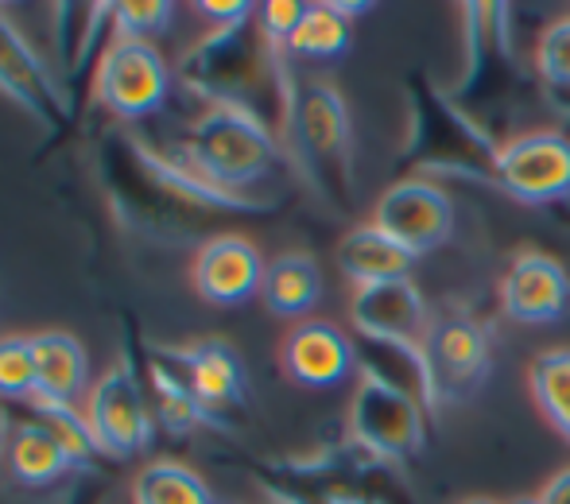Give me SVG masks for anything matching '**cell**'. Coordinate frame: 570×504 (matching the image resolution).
I'll return each instance as SVG.
<instances>
[{
	"mask_svg": "<svg viewBox=\"0 0 570 504\" xmlns=\"http://www.w3.org/2000/svg\"><path fill=\"white\" fill-rule=\"evenodd\" d=\"M101 182L117 218L156 241H195L226 218L268 214L264 202L214 187L187 164L148 148L132 132H114L101 144Z\"/></svg>",
	"mask_w": 570,
	"mask_h": 504,
	"instance_id": "1",
	"label": "cell"
},
{
	"mask_svg": "<svg viewBox=\"0 0 570 504\" xmlns=\"http://www.w3.org/2000/svg\"><path fill=\"white\" fill-rule=\"evenodd\" d=\"M179 78L206 106L240 109L284 140L299 82L287 67V51L272 43L256 20L214 28L198 39L183 59Z\"/></svg>",
	"mask_w": 570,
	"mask_h": 504,
	"instance_id": "2",
	"label": "cell"
},
{
	"mask_svg": "<svg viewBox=\"0 0 570 504\" xmlns=\"http://www.w3.org/2000/svg\"><path fill=\"white\" fill-rule=\"evenodd\" d=\"M407 140L400 151V171L412 179H478L493 182L497 148L501 144L485 132L473 117H465L428 75L407 78Z\"/></svg>",
	"mask_w": 570,
	"mask_h": 504,
	"instance_id": "3",
	"label": "cell"
},
{
	"mask_svg": "<svg viewBox=\"0 0 570 504\" xmlns=\"http://www.w3.org/2000/svg\"><path fill=\"white\" fill-rule=\"evenodd\" d=\"M284 148L292 151L295 167L323 202H331L334 210H350L357 190L353 187V121L350 106L331 82H299Z\"/></svg>",
	"mask_w": 570,
	"mask_h": 504,
	"instance_id": "4",
	"label": "cell"
},
{
	"mask_svg": "<svg viewBox=\"0 0 570 504\" xmlns=\"http://www.w3.org/2000/svg\"><path fill=\"white\" fill-rule=\"evenodd\" d=\"M175 159L198 171L214 187L245 195L248 187L272 179V171L284 159V140L264 121L240 113V109L206 106L183 132Z\"/></svg>",
	"mask_w": 570,
	"mask_h": 504,
	"instance_id": "5",
	"label": "cell"
},
{
	"mask_svg": "<svg viewBox=\"0 0 570 504\" xmlns=\"http://www.w3.org/2000/svg\"><path fill=\"white\" fill-rule=\"evenodd\" d=\"M465 62L451 98L465 117H473L485 128V109H497L509 101L517 86V55L509 39V4H465Z\"/></svg>",
	"mask_w": 570,
	"mask_h": 504,
	"instance_id": "6",
	"label": "cell"
},
{
	"mask_svg": "<svg viewBox=\"0 0 570 504\" xmlns=\"http://www.w3.org/2000/svg\"><path fill=\"white\" fill-rule=\"evenodd\" d=\"M428 412L431 407L400 384L361 369L345 427H350L353 443L365 446L368 454L384 462H404L423 454L428 446Z\"/></svg>",
	"mask_w": 570,
	"mask_h": 504,
	"instance_id": "7",
	"label": "cell"
},
{
	"mask_svg": "<svg viewBox=\"0 0 570 504\" xmlns=\"http://www.w3.org/2000/svg\"><path fill=\"white\" fill-rule=\"evenodd\" d=\"M423 365H428L431 404H465L485 388L493 369L489 330L465 310H443L431 318V330L423 338Z\"/></svg>",
	"mask_w": 570,
	"mask_h": 504,
	"instance_id": "8",
	"label": "cell"
},
{
	"mask_svg": "<svg viewBox=\"0 0 570 504\" xmlns=\"http://www.w3.org/2000/svg\"><path fill=\"white\" fill-rule=\"evenodd\" d=\"M493 182L520 206H551L570 198V136L559 128L504 136Z\"/></svg>",
	"mask_w": 570,
	"mask_h": 504,
	"instance_id": "9",
	"label": "cell"
},
{
	"mask_svg": "<svg viewBox=\"0 0 570 504\" xmlns=\"http://www.w3.org/2000/svg\"><path fill=\"white\" fill-rule=\"evenodd\" d=\"M171 93V70L156 43L140 39H109L98 70H94V98L120 121H140L164 109Z\"/></svg>",
	"mask_w": 570,
	"mask_h": 504,
	"instance_id": "10",
	"label": "cell"
},
{
	"mask_svg": "<svg viewBox=\"0 0 570 504\" xmlns=\"http://www.w3.org/2000/svg\"><path fill=\"white\" fill-rule=\"evenodd\" d=\"M454 221L458 214L451 195L443 190V182L412 179V175H400L373 206V226L384 229L415 260L443 249L454 237Z\"/></svg>",
	"mask_w": 570,
	"mask_h": 504,
	"instance_id": "11",
	"label": "cell"
},
{
	"mask_svg": "<svg viewBox=\"0 0 570 504\" xmlns=\"http://www.w3.org/2000/svg\"><path fill=\"white\" fill-rule=\"evenodd\" d=\"M86 423L98 443L101 458L128 462L151 443V415L144 407V392L128 365L106 369L86 392Z\"/></svg>",
	"mask_w": 570,
	"mask_h": 504,
	"instance_id": "12",
	"label": "cell"
},
{
	"mask_svg": "<svg viewBox=\"0 0 570 504\" xmlns=\"http://www.w3.org/2000/svg\"><path fill=\"white\" fill-rule=\"evenodd\" d=\"M0 93L28 109L51 136H62L70 128V106L59 82L36 47L4 16V8H0Z\"/></svg>",
	"mask_w": 570,
	"mask_h": 504,
	"instance_id": "13",
	"label": "cell"
},
{
	"mask_svg": "<svg viewBox=\"0 0 570 504\" xmlns=\"http://www.w3.org/2000/svg\"><path fill=\"white\" fill-rule=\"evenodd\" d=\"M431 310L415 279H392V284L357 287L350 299V323L361 342H384V346H415L431 330Z\"/></svg>",
	"mask_w": 570,
	"mask_h": 504,
	"instance_id": "14",
	"label": "cell"
},
{
	"mask_svg": "<svg viewBox=\"0 0 570 504\" xmlns=\"http://www.w3.org/2000/svg\"><path fill=\"white\" fill-rule=\"evenodd\" d=\"M264 268L268 260L248 237L222 229L198 245L195 260H190V284H195L198 299L210 307H240L253 295H261Z\"/></svg>",
	"mask_w": 570,
	"mask_h": 504,
	"instance_id": "15",
	"label": "cell"
},
{
	"mask_svg": "<svg viewBox=\"0 0 570 504\" xmlns=\"http://www.w3.org/2000/svg\"><path fill=\"white\" fill-rule=\"evenodd\" d=\"M570 307V276L556 256L520 249L501 276V310L520 326L559 323Z\"/></svg>",
	"mask_w": 570,
	"mask_h": 504,
	"instance_id": "16",
	"label": "cell"
},
{
	"mask_svg": "<svg viewBox=\"0 0 570 504\" xmlns=\"http://www.w3.org/2000/svg\"><path fill=\"white\" fill-rule=\"evenodd\" d=\"M279 365H284L287 381L315 392L338 388L353 373H361L353 338L342 326L326 323V318H307V323L292 326V334L284 338V349H279Z\"/></svg>",
	"mask_w": 570,
	"mask_h": 504,
	"instance_id": "17",
	"label": "cell"
},
{
	"mask_svg": "<svg viewBox=\"0 0 570 504\" xmlns=\"http://www.w3.org/2000/svg\"><path fill=\"white\" fill-rule=\"evenodd\" d=\"M183 369H187L190 392L203 404L206 415L233 412V407L245 404L248 377H245V362L229 342H195V346L179 349Z\"/></svg>",
	"mask_w": 570,
	"mask_h": 504,
	"instance_id": "18",
	"label": "cell"
},
{
	"mask_svg": "<svg viewBox=\"0 0 570 504\" xmlns=\"http://www.w3.org/2000/svg\"><path fill=\"white\" fill-rule=\"evenodd\" d=\"M31 354H36V377H39L36 399L75 407L90 392V357H86V346L75 334L67 330L31 334Z\"/></svg>",
	"mask_w": 570,
	"mask_h": 504,
	"instance_id": "19",
	"label": "cell"
},
{
	"mask_svg": "<svg viewBox=\"0 0 570 504\" xmlns=\"http://www.w3.org/2000/svg\"><path fill=\"white\" fill-rule=\"evenodd\" d=\"M0 458H4V470L12 474V482L28 485V490H43V485L62 482L70 470H78L75 458L67 454V446H62L39 419L12 423Z\"/></svg>",
	"mask_w": 570,
	"mask_h": 504,
	"instance_id": "20",
	"label": "cell"
},
{
	"mask_svg": "<svg viewBox=\"0 0 570 504\" xmlns=\"http://www.w3.org/2000/svg\"><path fill=\"white\" fill-rule=\"evenodd\" d=\"M338 268L345 271V279H353L357 287H373V284H392V279H412L415 256L407 249H400L384 229L368 226H353L338 245Z\"/></svg>",
	"mask_w": 570,
	"mask_h": 504,
	"instance_id": "21",
	"label": "cell"
},
{
	"mask_svg": "<svg viewBox=\"0 0 570 504\" xmlns=\"http://www.w3.org/2000/svg\"><path fill=\"white\" fill-rule=\"evenodd\" d=\"M261 299L276 318H303V323H307V315L318 307V299H323V271H318V260L307 253H279L276 260H268V268H264Z\"/></svg>",
	"mask_w": 570,
	"mask_h": 504,
	"instance_id": "22",
	"label": "cell"
},
{
	"mask_svg": "<svg viewBox=\"0 0 570 504\" xmlns=\"http://www.w3.org/2000/svg\"><path fill=\"white\" fill-rule=\"evenodd\" d=\"M148 381L156 388V399H159V419L167 423L171 435H187V431L203 427L210 415L203 412V404L195 399L190 392V381H187V369H183V357L167 349L159 362L148 365Z\"/></svg>",
	"mask_w": 570,
	"mask_h": 504,
	"instance_id": "23",
	"label": "cell"
},
{
	"mask_svg": "<svg viewBox=\"0 0 570 504\" xmlns=\"http://www.w3.org/2000/svg\"><path fill=\"white\" fill-rule=\"evenodd\" d=\"M350 39H353V20L338 4H307L295 36L287 39V55L311 62H331L350 51Z\"/></svg>",
	"mask_w": 570,
	"mask_h": 504,
	"instance_id": "24",
	"label": "cell"
},
{
	"mask_svg": "<svg viewBox=\"0 0 570 504\" xmlns=\"http://www.w3.org/2000/svg\"><path fill=\"white\" fill-rule=\"evenodd\" d=\"M132 504H214V493L190 466L156 458L136 474Z\"/></svg>",
	"mask_w": 570,
	"mask_h": 504,
	"instance_id": "25",
	"label": "cell"
},
{
	"mask_svg": "<svg viewBox=\"0 0 570 504\" xmlns=\"http://www.w3.org/2000/svg\"><path fill=\"white\" fill-rule=\"evenodd\" d=\"M528 384H532L535 407L570 443V349H548L535 357Z\"/></svg>",
	"mask_w": 570,
	"mask_h": 504,
	"instance_id": "26",
	"label": "cell"
},
{
	"mask_svg": "<svg viewBox=\"0 0 570 504\" xmlns=\"http://www.w3.org/2000/svg\"><path fill=\"white\" fill-rule=\"evenodd\" d=\"M55 28H59V55L70 78H78L82 62L90 59L98 43L101 23H114V4H59L55 8Z\"/></svg>",
	"mask_w": 570,
	"mask_h": 504,
	"instance_id": "27",
	"label": "cell"
},
{
	"mask_svg": "<svg viewBox=\"0 0 570 504\" xmlns=\"http://www.w3.org/2000/svg\"><path fill=\"white\" fill-rule=\"evenodd\" d=\"M31 407H36V419L67 446V454L75 458L78 470H90L94 462L101 458L98 443H94V435H90V423H86L82 412H75L70 404H47V399H31Z\"/></svg>",
	"mask_w": 570,
	"mask_h": 504,
	"instance_id": "28",
	"label": "cell"
},
{
	"mask_svg": "<svg viewBox=\"0 0 570 504\" xmlns=\"http://www.w3.org/2000/svg\"><path fill=\"white\" fill-rule=\"evenodd\" d=\"M36 392H39V377H36L31 338L8 334V338H0V399H23V404H31Z\"/></svg>",
	"mask_w": 570,
	"mask_h": 504,
	"instance_id": "29",
	"label": "cell"
},
{
	"mask_svg": "<svg viewBox=\"0 0 570 504\" xmlns=\"http://www.w3.org/2000/svg\"><path fill=\"white\" fill-rule=\"evenodd\" d=\"M535 70L551 90L570 93V16H559L535 39Z\"/></svg>",
	"mask_w": 570,
	"mask_h": 504,
	"instance_id": "30",
	"label": "cell"
},
{
	"mask_svg": "<svg viewBox=\"0 0 570 504\" xmlns=\"http://www.w3.org/2000/svg\"><path fill=\"white\" fill-rule=\"evenodd\" d=\"M175 8L167 0H125L114 4V39H140L151 43L159 31H167Z\"/></svg>",
	"mask_w": 570,
	"mask_h": 504,
	"instance_id": "31",
	"label": "cell"
},
{
	"mask_svg": "<svg viewBox=\"0 0 570 504\" xmlns=\"http://www.w3.org/2000/svg\"><path fill=\"white\" fill-rule=\"evenodd\" d=\"M303 12H307V4H299V0H272V4L256 8V23H261V31L272 39V43L287 51V39L295 36Z\"/></svg>",
	"mask_w": 570,
	"mask_h": 504,
	"instance_id": "32",
	"label": "cell"
},
{
	"mask_svg": "<svg viewBox=\"0 0 570 504\" xmlns=\"http://www.w3.org/2000/svg\"><path fill=\"white\" fill-rule=\"evenodd\" d=\"M198 12L210 16L218 28H229V23L253 20L256 4H245V0H203V4H198Z\"/></svg>",
	"mask_w": 570,
	"mask_h": 504,
	"instance_id": "33",
	"label": "cell"
},
{
	"mask_svg": "<svg viewBox=\"0 0 570 504\" xmlns=\"http://www.w3.org/2000/svg\"><path fill=\"white\" fill-rule=\"evenodd\" d=\"M540 504H570V466L548 477V485L540 490Z\"/></svg>",
	"mask_w": 570,
	"mask_h": 504,
	"instance_id": "34",
	"label": "cell"
},
{
	"mask_svg": "<svg viewBox=\"0 0 570 504\" xmlns=\"http://www.w3.org/2000/svg\"><path fill=\"white\" fill-rule=\"evenodd\" d=\"M4 438H8V427H4V419H0V454H4Z\"/></svg>",
	"mask_w": 570,
	"mask_h": 504,
	"instance_id": "35",
	"label": "cell"
},
{
	"mask_svg": "<svg viewBox=\"0 0 570 504\" xmlns=\"http://www.w3.org/2000/svg\"><path fill=\"white\" fill-rule=\"evenodd\" d=\"M509 504H540V497H517V501H509Z\"/></svg>",
	"mask_w": 570,
	"mask_h": 504,
	"instance_id": "36",
	"label": "cell"
},
{
	"mask_svg": "<svg viewBox=\"0 0 570 504\" xmlns=\"http://www.w3.org/2000/svg\"><path fill=\"white\" fill-rule=\"evenodd\" d=\"M462 504H497V501H485V497H473V501H462Z\"/></svg>",
	"mask_w": 570,
	"mask_h": 504,
	"instance_id": "37",
	"label": "cell"
}]
</instances>
